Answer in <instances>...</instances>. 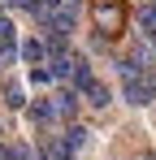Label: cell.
I'll use <instances>...</instances> for the list:
<instances>
[{
	"mask_svg": "<svg viewBox=\"0 0 156 160\" xmlns=\"http://www.w3.org/2000/svg\"><path fill=\"white\" fill-rule=\"evenodd\" d=\"M87 9H91V26H96V35L117 39V35L126 30V4H122V0H91Z\"/></svg>",
	"mask_w": 156,
	"mask_h": 160,
	"instance_id": "cell-1",
	"label": "cell"
},
{
	"mask_svg": "<svg viewBox=\"0 0 156 160\" xmlns=\"http://www.w3.org/2000/svg\"><path fill=\"white\" fill-rule=\"evenodd\" d=\"M18 52H22V48H18V26H13V18L0 13V65H13Z\"/></svg>",
	"mask_w": 156,
	"mask_h": 160,
	"instance_id": "cell-2",
	"label": "cell"
},
{
	"mask_svg": "<svg viewBox=\"0 0 156 160\" xmlns=\"http://www.w3.org/2000/svg\"><path fill=\"white\" fill-rule=\"evenodd\" d=\"M122 87H126V100H130V104H152V100H156V91L143 82V74L130 78V82H122Z\"/></svg>",
	"mask_w": 156,
	"mask_h": 160,
	"instance_id": "cell-3",
	"label": "cell"
},
{
	"mask_svg": "<svg viewBox=\"0 0 156 160\" xmlns=\"http://www.w3.org/2000/svg\"><path fill=\"white\" fill-rule=\"evenodd\" d=\"M52 108L61 121H74V108H78V91H56L52 95Z\"/></svg>",
	"mask_w": 156,
	"mask_h": 160,
	"instance_id": "cell-4",
	"label": "cell"
},
{
	"mask_svg": "<svg viewBox=\"0 0 156 160\" xmlns=\"http://www.w3.org/2000/svg\"><path fill=\"white\" fill-rule=\"evenodd\" d=\"M39 160H70V147H65L56 134H48V138L39 143Z\"/></svg>",
	"mask_w": 156,
	"mask_h": 160,
	"instance_id": "cell-5",
	"label": "cell"
},
{
	"mask_svg": "<svg viewBox=\"0 0 156 160\" xmlns=\"http://www.w3.org/2000/svg\"><path fill=\"white\" fill-rule=\"evenodd\" d=\"M30 121H35V126H48V121H56L52 95H44V100H35V104H30Z\"/></svg>",
	"mask_w": 156,
	"mask_h": 160,
	"instance_id": "cell-6",
	"label": "cell"
},
{
	"mask_svg": "<svg viewBox=\"0 0 156 160\" xmlns=\"http://www.w3.org/2000/svg\"><path fill=\"white\" fill-rule=\"evenodd\" d=\"M39 39H44V56H48V61H56V56H65V39H70V35H56V30H44Z\"/></svg>",
	"mask_w": 156,
	"mask_h": 160,
	"instance_id": "cell-7",
	"label": "cell"
},
{
	"mask_svg": "<svg viewBox=\"0 0 156 160\" xmlns=\"http://www.w3.org/2000/svg\"><path fill=\"white\" fill-rule=\"evenodd\" d=\"M61 143H65V147H70V156H74V152H82V147H87V130H82L78 121H70V126H65V134H61Z\"/></svg>",
	"mask_w": 156,
	"mask_h": 160,
	"instance_id": "cell-8",
	"label": "cell"
},
{
	"mask_svg": "<svg viewBox=\"0 0 156 160\" xmlns=\"http://www.w3.org/2000/svg\"><path fill=\"white\" fill-rule=\"evenodd\" d=\"M91 82H96V78H91V65L78 56V61H74V78H70V91H87Z\"/></svg>",
	"mask_w": 156,
	"mask_h": 160,
	"instance_id": "cell-9",
	"label": "cell"
},
{
	"mask_svg": "<svg viewBox=\"0 0 156 160\" xmlns=\"http://www.w3.org/2000/svg\"><path fill=\"white\" fill-rule=\"evenodd\" d=\"M74 61H78V56H70V52L56 56V61H48V65H52V78H56V82H70V78H74Z\"/></svg>",
	"mask_w": 156,
	"mask_h": 160,
	"instance_id": "cell-10",
	"label": "cell"
},
{
	"mask_svg": "<svg viewBox=\"0 0 156 160\" xmlns=\"http://www.w3.org/2000/svg\"><path fill=\"white\" fill-rule=\"evenodd\" d=\"M22 56L30 61V65H44V61H48V56H44V39H26V43H22Z\"/></svg>",
	"mask_w": 156,
	"mask_h": 160,
	"instance_id": "cell-11",
	"label": "cell"
},
{
	"mask_svg": "<svg viewBox=\"0 0 156 160\" xmlns=\"http://www.w3.org/2000/svg\"><path fill=\"white\" fill-rule=\"evenodd\" d=\"M4 100H9V108H22V104H26L22 82H18V78H4Z\"/></svg>",
	"mask_w": 156,
	"mask_h": 160,
	"instance_id": "cell-12",
	"label": "cell"
},
{
	"mask_svg": "<svg viewBox=\"0 0 156 160\" xmlns=\"http://www.w3.org/2000/svg\"><path fill=\"white\" fill-rule=\"evenodd\" d=\"M139 26H143V39H156V4H143Z\"/></svg>",
	"mask_w": 156,
	"mask_h": 160,
	"instance_id": "cell-13",
	"label": "cell"
},
{
	"mask_svg": "<svg viewBox=\"0 0 156 160\" xmlns=\"http://www.w3.org/2000/svg\"><path fill=\"white\" fill-rule=\"evenodd\" d=\"M82 95H87V100H91V104H96V108H104V104H108V100H113V95H108V87H104V82H91V87H87V91H82Z\"/></svg>",
	"mask_w": 156,
	"mask_h": 160,
	"instance_id": "cell-14",
	"label": "cell"
},
{
	"mask_svg": "<svg viewBox=\"0 0 156 160\" xmlns=\"http://www.w3.org/2000/svg\"><path fill=\"white\" fill-rule=\"evenodd\" d=\"M30 82H35V87H48V82H56V78H52V65H48V61L30 69Z\"/></svg>",
	"mask_w": 156,
	"mask_h": 160,
	"instance_id": "cell-15",
	"label": "cell"
},
{
	"mask_svg": "<svg viewBox=\"0 0 156 160\" xmlns=\"http://www.w3.org/2000/svg\"><path fill=\"white\" fill-rule=\"evenodd\" d=\"M4 4H9V9H26V13L39 9V0H4Z\"/></svg>",
	"mask_w": 156,
	"mask_h": 160,
	"instance_id": "cell-16",
	"label": "cell"
},
{
	"mask_svg": "<svg viewBox=\"0 0 156 160\" xmlns=\"http://www.w3.org/2000/svg\"><path fill=\"white\" fill-rule=\"evenodd\" d=\"M13 160H35V156H30L26 147H13Z\"/></svg>",
	"mask_w": 156,
	"mask_h": 160,
	"instance_id": "cell-17",
	"label": "cell"
},
{
	"mask_svg": "<svg viewBox=\"0 0 156 160\" xmlns=\"http://www.w3.org/2000/svg\"><path fill=\"white\" fill-rule=\"evenodd\" d=\"M148 160H156V156H148Z\"/></svg>",
	"mask_w": 156,
	"mask_h": 160,
	"instance_id": "cell-18",
	"label": "cell"
}]
</instances>
